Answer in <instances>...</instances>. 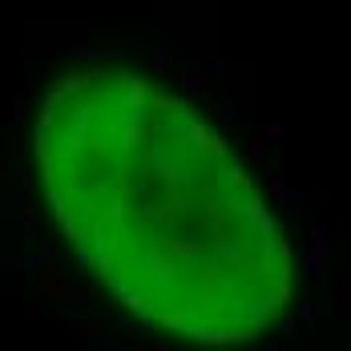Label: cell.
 Listing matches in <instances>:
<instances>
[{
    "mask_svg": "<svg viewBox=\"0 0 351 351\" xmlns=\"http://www.w3.org/2000/svg\"><path fill=\"white\" fill-rule=\"evenodd\" d=\"M53 214L97 279L186 339L246 343L291 299L275 218L226 141L145 73H65L36 121Z\"/></svg>",
    "mask_w": 351,
    "mask_h": 351,
    "instance_id": "6da1fadb",
    "label": "cell"
}]
</instances>
